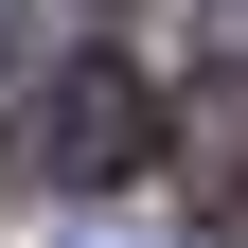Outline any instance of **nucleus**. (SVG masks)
I'll return each mask as SVG.
<instances>
[{
    "label": "nucleus",
    "instance_id": "nucleus-1",
    "mask_svg": "<svg viewBox=\"0 0 248 248\" xmlns=\"http://www.w3.org/2000/svg\"><path fill=\"white\" fill-rule=\"evenodd\" d=\"M160 124H177V107L124 71V53H71V71L18 107V177H53V195H107V177H142V160H160Z\"/></svg>",
    "mask_w": 248,
    "mask_h": 248
},
{
    "label": "nucleus",
    "instance_id": "nucleus-2",
    "mask_svg": "<svg viewBox=\"0 0 248 248\" xmlns=\"http://www.w3.org/2000/svg\"><path fill=\"white\" fill-rule=\"evenodd\" d=\"M160 142H177V213H195V231H231V213H248V71H213Z\"/></svg>",
    "mask_w": 248,
    "mask_h": 248
},
{
    "label": "nucleus",
    "instance_id": "nucleus-3",
    "mask_svg": "<svg viewBox=\"0 0 248 248\" xmlns=\"http://www.w3.org/2000/svg\"><path fill=\"white\" fill-rule=\"evenodd\" d=\"M18 71H36V0H0V89H18Z\"/></svg>",
    "mask_w": 248,
    "mask_h": 248
},
{
    "label": "nucleus",
    "instance_id": "nucleus-4",
    "mask_svg": "<svg viewBox=\"0 0 248 248\" xmlns=\"http://www.w3.org/2000/svg\"><path fill=\"white\" fill-rule=\"evenodd\" d=\"M213 18H231V36H248V0H213Z\"/></svg>",
    "mask_w": 248,
    "mask_h": 248
},
{
    "label": "nucleus",
    "instance_id": "nucleus-5",
    "mask_svg": "<svg viewBox=\"0 0 248 248\" xmlns=\"http://www.w3.org/2000/svg\"><path fill=\"white\" fill-rule=\"evenodd\" d=\"M71 248H124V231H71Z\"/></svg>",
    "mask_w": 248,
    "mask_h": 248
}]
</instances>
